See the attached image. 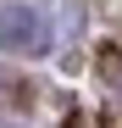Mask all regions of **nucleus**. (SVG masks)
Masks as SVG:
<instances>
[{
	"label": "nucleus",
	"instance_id": "obj_1",
	"mask_svg": "<svg viewBox=\"0 0 122 128\" xmlns=\"http://www.w3.org/2000/svg\"><path fill=\"white\" fill-rule=\"evenodd\" d=\"M45 11L28 6V0H6L0 6V50H11V56H28V50H45Z\"/></svg>",
	"mask_w": 122,
	"mask_h": 128
}]
</instances>
